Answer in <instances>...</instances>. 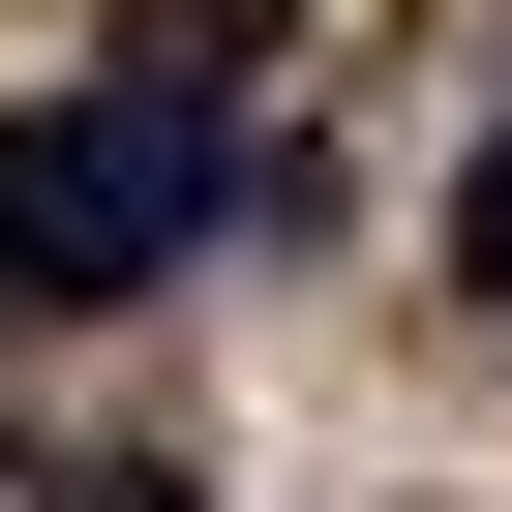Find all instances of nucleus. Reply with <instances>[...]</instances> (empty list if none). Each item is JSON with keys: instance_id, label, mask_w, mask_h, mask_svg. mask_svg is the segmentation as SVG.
Wrapping results in <instances>:
<instances>
[{"instance_id": "obj_1", "label": "nucleus", "mask_w": 512, "mask_h": 512, "mask_svg": "<svg viewBox=\"0 0 512 512\" xmlns=\"http://www.w3.org/2000/svg\"><path fill=\"white\" fill-rule=\"evenodd\" d=\"M211 241V91H31L0 121V302H121V272H181Z\"/></svg>"}, {"instance_id": "obj_2", "label": "nucleus", "mask_w": 512, "mask_h": 512, "mask_svg": "<svg viewBox=\"0 0 512 512\" xmlns=\"http://www.w3.org/2000/svg\"><path fill=\"white\" fill-rule=\"evenodd\" d=\"M452 302H512V151H482V181H452Z\"/></svg>"}, {"instance_id": "obj_3", "label": "nucleus", "mask_w": 512, "mask_h": 512, "mask_svg": "<svg viewBox=\"0 0 512 512\" xmlns=\"http://www.w3.org/2000/svg\"><path fill=\"white\" fill-rule=\"evenodd\" d=\"M61 512H181V482H151V452H91V482H61Z\"/></svg>"}]
</instances>
